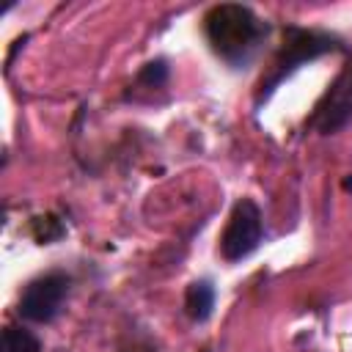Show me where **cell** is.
<instances>
[{
  "instance_id": "1",
  "label": "cell",
  "mask_w": 352,
  "mask_h": 352,
  "mask_svg": "<svg viewBox=\"0 0 352 352\" xmlns=\"http://www.w3.org/2000/svg\"><path fill=\"white\" fill-rule=\"evenodd\" d=\"M270 28L264 19L253 14V8L242 3H220L212 6L204 16V36L209 50L228 63L231 69H242L261 50Z\"/></svg>"
},
{
  "instance_id": "2",
  "label": "cell",
  "mask_w": 352,
  "mask_h": 352,
  "mask_svg": "<svg viewBox=\"0 0 352 352\" xmlns=\"http://www.w3.org/2000/svg\"><path fill=\"white\" fill-rule=\"evenodd\" d=\"M346 50V44L330 33V30H319V28H300V25H286L283 28V38L280 47L272 58V63L267 66V72L261 74L256 91H253V104L261 107L270 102V96L278 91V85L283 80H289L302 63L316 60L327 52H341Z\"/></svg>"
},
{
  "instance_id": "3",
  "label": "cell",
  "mask_w": 352,
  "mask_h": 352,
  "mask_svg": "<svg viewBox=\"0 0 352 352\" xmlns=\"http://www.w3.org/2000/svg\"><path fill=\"white\" fill-rule=\"evenodd\" d=\"M69 289H72V278L66 272H60V270L44 272V275L33 278L22 289L19 302H16V314L25 322L47 324V322H52L63 311V302L69 297Z\"/></svg>"
},
{
  "instance_id": "4",
  "label": "cell",
  "mask_w": 352,
  "mask_h": 352,
  "mask_svg": "<svg viewBox=\"0 0 352 352\" xmlns=\"http://www.w3.org/2000/svg\"><path fill=\"white\" fill-rule=\"evenodd\" d=\"M264 239V217L253 198H239L220 234V256L226 261L248 258Z\"/></svg>"
},
{
  "instance_id": "5",
  "label": "cell",
  "mask_w": 352,
  "mask_h": 352,
  "mask_svg": "<svg viewBox=\"0 0 352 352\" xmlns=\"http://www.w3.org/2000/svg\"><path fill=\"white\" fill-rule=\"evenodd\" d=\"M352 121V58L327 85V91L314 104L311 116L305 118V129L316 135H336Z\"/></svg>"
},
{
  "instance_id": "6",
  "label": "cell",
  "mask_w": 352,
  "mask_h": 352,
  "mask_svg": "<svg viewBox=\"0 0 352 352\" xmlns=\"http://www.w3.org/2000/svg\"><path fill=\"white\" fill-rule=\"evenodd\" d=\"M214 300H217V289L212 280L201 278V280H192L184 292V314L192 319V322H206L214 311Z\"/></svg>"
},
{
  "instance_id": "7",
  "label": "cell",
  "mask_w": 352,
  "mask_h": 352,
  "mask_svg": "<svg viewBox=\"0 0 352 352\" xmlns=\"http://www.w3.org/2000/svg\"><path fill=\"white\" fill-rule=\"evenodd\" d=\"M0 352H41V341L28 327L6 324L0 338Z\"/></svg>"
},
{
  "instance_id": "8",
  "label": "cell",
  "mask_w": 352,
  "mask_h": 352,
  "mask_svg": "<svg viewBox=\"0 0 352 352\" xmlns=\"http://www.w3.org/2000/svg\"><path fill=\"white\" fill-rule=\"evenodd\" d=\"M168 74H170V72H168V60L157 58V60H148V63L138 72L135 85H138V88H146V91H151V88H165Z\"/></svg>"
},
{
  "instance_id": "9",
  "label": "cell",
  "mask_w": 352,
  "mask_h": 352,
  "mask_svg": "<svg viewBox=\"0 0 352 352\" xmlns=\"http://www.w3.org/2000/svg\"><path fill=\"white\" fill-rule=\"evenodd\" d=\"M33 226H41V231H36V239L41 242V245H50L52 239H58L60 234L58 231H63V226L52 217V214H47V217H36V223Z\"/></svg>"
}]
</instances>
